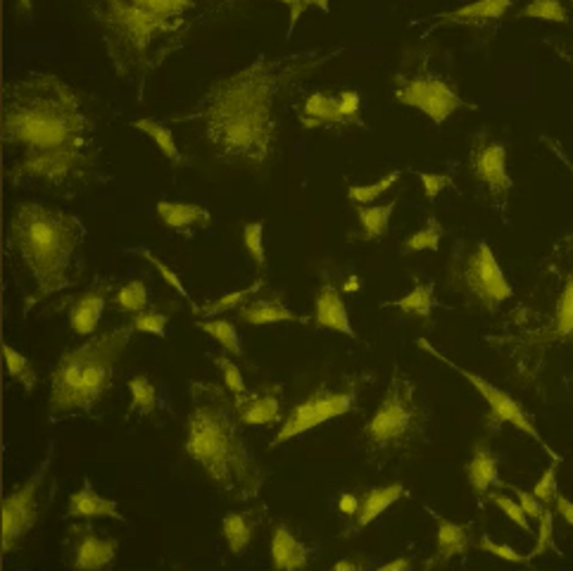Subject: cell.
I'll return each instance as SVG.
<instances>
[{
	"mask_svg": "<svg viewBox=\"0 0 573 571\" xmlns=\"http://www.w3.org/2000/svg\"><path fill=\"white\" fill-rule=\"evenodd\" d=\"M393 98L400 106L419 110L436 126L446 124L454 112L472 108L462 98L460 88L454 86L446 74L434 70L426 56H422L419 60L407 64L405 70L395 74Z\"/></svg>",
	"mask_w": 573,
	"mask_h": 571,
	"instance_id": "obj_11",
	"label": "cell"
},
{
	"mask_svg": "<svg viewBox=\"0 0 573 571\" xmlns=\"http://www.w3.org/2000/svg\"><path fill=\"white\" fill-rule=\"evenodd\" d=\"M297 122H301L305 132H315L321 126H345L341 108H338V94L312 90L305 96L301 110H297Z\"/></svg>",
	"mask_w": 573,
	"mask_h": 571,
	"instance_id": "obj_22",
	"label": "cell"
},
{
	"mask_svg": "<svg viewBox=\"0 0 573 571\" xmlns=\"http://www.w3.org/2000/svg\"><path fill=\"white\" fill-rule=\"evenodd\" d=\"M386 305L395 307L398 313L407 315V317H416V319H422V321H428V319H431L434 307H436V289H434L431 281L416 279L414 289L407 295H402V297H398V301H390Z\"/></svg>",
	"mask_w": 573,
	"mask_h": 571,
	"instance_id": "obj_28",
	"label": "cell"
},
{
	"mask_svg": "<svg viewBox=\"0 0 573 571\" xmlns=\"http://www.w3.org/2000/svg\"><path fill=\"white\" fill-rule=\"evenodd\" d=\"M476 548H478L480 552H488V555H492V557H500V560L512 562V564H528V562H531L528 555H521L519 550L510 548V545H504V543H495V540L488 538V536H480V538L476 540Z\"/></svg>",
	"mask_w": 573,
	"mask_h": 571,
	"instance_id": "obj_47",
	"label": "cell"
},
{
	"mask_svg": "<svg viewBox=\"0 0 573 571\" xmlns=\"http://www.w3.org/2000/svg\"><path fill=\"white\" fill-rule=\"evenodd\" d=\"M86 239L82 219L36 201L12 207L8 219V253L29 281L24 313L56 293L70 289L80 269Z\"/></svg>",
	"mask_w": 573,
	"mask_h": 571,
	"instance_id": "obj_6",
	"label": "cell"
},
{
	"mask_svg": "<svg viewBox=\"0 0 573 571\" xmlns=\"http://www.w3.org/2000/svg\"><path fill=\"white\" fill-rule=\"evenodd\" d=\"M114 307L120 309L124 315H136L143 313V309L148 307V286L143 283L141 279H132L126 281L124 286H120V291L114 293Z\"/></svg>",
	"mask_w": 573,
	"mask_h": 571,
	"instance_id": "obj_38",
	"label": "cell"
},
{
	"mask_svg": "<svg viewBox=\"0 0 573 571\" xmlns=\"http://www.w3.org/2000/svg\"><path fill=\"white\" fill-rule=\"evenodd\" d=\"M547 550L559 552L557 543H554V512L550 510V505H547L542 517L538 519V540H536V548L528 552V557L533 560V557H538Z\"/></svg>",
	"mask_w": 573,
	"mask_h": 571,
	"instance_id": "obj_45",
	"label": "cell"
},
{
	"mask_svg": "<svg viewBox=\"0 0 573 571\" xmlns=\"http://www.w3.org/2000/svg\"><path fill=\"white\" fill-rule=\"evenodd\" d=\"M160 222L172 231H198L212 227V212L205 205L198 203H174V201H160L155 205Z\"/></svg>",
	"mask_w": 573,
	"mask_h": 571,
	"instance_id": "obj_24",
	"label": "cell"
},
{
	"mask_svg": "<svg viewBox=\"0 0 573 571\" xmlns=\"http://www.w3.org/2000/svg\"><path fill=\"white\" fill-rule=\"evenodd\" d=\"M341 53L343 48L259 56L243 70L215 82L198 106L174 117V122L200 129L203 146L215 165L265 172L279 153L283 102Z\"/></svg>",
	"mask_w": 573,
	"mask_h": 571,
	"instance_id": "obj_2",
	"label": "cell"
},
{
	"mask_svg": "<svg viewBox=\"0 0 573 571\" xmlns=\"http://www.w3.org/2000/svg\"><path fill=\"white\" fill-rule=\"evenodd\" d=\"M516 0H474L458 10L436 15V27H484L502 20L512 10Z\"/></svg>",
	"mask_w": 573,
	"mask_h": 571,
	"instance_id": "obj_18",
	"label": "cell"
},
{
	"mask_svg": "<svg viewBox=\"0 0 573 571\" xmlns=\"http://www.w3.org/2000/svg\"><path fill=\"white\" fill-rule=\"evenodd\" d=\"M554 510H557V514L562 517L564 522L573 529V502H571L566 496H562V493H557V498H554Z\"/></svg>",
	"mask_w": 573,
	"mask_h": 571,
	"instance_id": "obj_53",
	"label": "cell"
},
{
	"mask_svg": "<svg viewBox=\"0 0 573 571\" xmlns=\"http://www.w3.org/2000/svg\"><path fill=\"white\" fill-rule=\"evenodd\" d=\"M431 405L407 372L393 369L379 408L362 428V448L369 460L410 455L428 440Z\"/></svg>",
	"mask_w": 573,
	"mask_h": 571,
	"instance_id": "obj_8",
	"label": "cell"
},
{
	"mask_svg": "<svg viewBox=\"0 0 573 571\" xmlns=\"http://www.w3.org/2000/svg\"><path fill=\"white\" fill-rule=\"evenodd\" d=\"M17 17L22 22H32V15H34V0H17Z\"/></svg>",
	"mask_w": 573,
	"mask_h": 571,
	"instance_id": "obj_56",
	"label": "cell"
},
{
	"mask_svg": "<svg viewBox=\"0 0 573 571\" xmlns=\"http://www.w3.org/2000/svg\"><path fill=\"white\" fill-rule=\"evenodd\" d=\"M307 5H309V10L315 8L319 12H329L331 10V0H307Z\"/></svg>",
	"mask_w": 573,
	"mask_h": 571,
	"instance_id": "obj_59",
	"label": "cell"
},
{
	"mask_svg": "<svg viewBox=\"0 0 573 571\" xmlns=\"http://www.w3.org/2000/svg\"><path fill=\"white\" fill-rule=\"evenodd\" d=\"M422 181V189H424V198L428 203H436V198L440 196L442 191H448L454 186V179L450 174H438V172H416Z\"/></svg>",
	"mask_w": 573,
	"mask_h": 571,
	"instance_id": "obj_48",
	"label": "cell"
},
{
	"mask_svg": "<svg viewBox=\"0 0 573 571\" xmlns=\"http://www.w3.org/2000/svg\"><path fill=\"white\" fill-rule=\"evenodd\" d=\"M516 20H540L550 24H566L569 10L562 0H528V3L516 10Z\"/></svg>",
	"mask_w": 573,
	"mask_h": 571,
	"instance_id": "obj_37",
	"label": "cell"
},
{
	"mask_svg": "<svg viewBox=\"0 0 573 571\" xmlns=\"http://www.w3.org/2000/svg\"><path fill=\"white\" fill-rule=\"evenodd\" d=\"M0 350H3V360H5V369H8L10 379L17 381L24 388V393H34V388L38 386V376H36L32 360L27 355L17 353V350L10 343H3Z\"/></svg>",
	"mask_w": 573,
	"mask_h": 571,
	"instance_id": "obj_36",
	"label": "cell"
},
{
	"mask_svg": "<svg viewBox=\"0 0 573 571\" xmlns=\"http://www.w3.org/2000/svg\"><path fill=\"white\" fill-rule=\"evenodd\" d=\"M398 207V198L388 201L386 205H355L357 222H359V239L362 241H379L390 229V217Z\"/></svg>",
	"mask_w": 573,
	"mask_h": 571,
	"instance_id": "obj_29",
	"label": "cell"
},
{
	"mask_svg": "<svg viewBox=\"0 0 573 571\" xmlns=\"http://www.w3.org/2000/svg\"><path fill=\"white\" fill-rule=\"evenodd\" d=\"M315 324L319 329H329V331L348 336V339H357L353 321H350L348 305L343 301V293L338 291V286L331 279H324L317 291Z\"/></svg>",
	"mask_w": 573,
	"mask_h": 571,
	"instance_id": "obj_17",
	"label": "cell"
},
{
	"mask_svg": "<svg viewBox=\"0 0 573 571\" xmlns=\"http://www.w3.org/2000/svg\"><path fill=\"white\" fill-rule=\"evenodd\" d=\"M50 455L38 464V470L27 478V482L12 488L3 498L0 508V550L10 555L17 550V545L32 534L38 519V490H41L44 478L48 474Z\"/></svg>",
	"mask_w": 573,
	"mask_h": 571,
	"instance_id": "obj_14",
	"label": "cell"
},
{
	"mask_svg": "<svg viewBox=\"0 0 573 571\" xmlns=\"http://www.w3.org/2000/svg\"><path fill=\"white\" fill-rule=\"evenodd\" d=\"M312 550L303 540L293 536V531L285 524H277L271 536V564L279 571H295L309 564Z\"/></svg>",
	"mask_w": 573,
	"mask_h": 571,
	"instance_id": "obj_26",
	"label": "cell"
},
{
	"mask_svg": "<svg viewBox=\"0 0 573 571\" xmlns=\"http://www.w3.org/2000/svg\"><path fill=\"white\" fill-rule=\"evenodd\" d=\"M359 569H367V560H364V557H359V555L333 564V571H359Z\"/></svg>",
	"mask_w": 573,
	"mask_h": 571,
	"instance_id": "obj_54",
	"label": "cell"
},
{
	"mask_svg": "<svg viewBox=\"0 0 573 571\" xmlns=\"http://www.w3.org/2000/svg\"><path fill=\"white\" fill-rule=\"evenodd\" d=\"M542 143H545V146H547V148H550V150H552V153L557 155V158H559V160H562V162H564V165L569 167V172L573 174V162H571V160L566 158V153H564V148H562V146H559V143H557V141H552V138H547V136H542Z\"/></svg>",
	"mask_w": 573,
	"mask_h": 571,
	"instance_id": "obj_55",
	"label": "cell"
},
{
	"mask_svg": "<svg viewBox=\"0 0 573 571\" xmlns=\"http://www.w3.org/2000/svg\"><path fill=\"white\" fill-rule=\"evenodd\" d=\"M167 324L169 317L164 313H153V309H143V313L132 315V321H129V327H132L134 333H153L162 339L167 333Z\"/></svg>",
	"mask_w": 573,
	"mask_h": 571,
	"instance_id": "obj_42",
	"label": "cell"
},
{
	"mask_svg": "<svg viewBox=\"0 0 573 571\" xmlns=\"http://www.w3.org/2000/svg\"><path fill=\"white\" fill-rule=\"evenodd\" d=\"M359 289H362V279H359L357 275L348 277V279L343 281V293H357Z\"/></svg>",
	"mask_w": 573,
	"mask_h": 571,
	"instance_id": "obj_57",
	"label": "cell"
},
{
	"mask_svg": "<svg viewBox=\"0 0 573 571\" xmlns=\"http://www.w3.org/2000/svg\"><path fill=\"white\" fill-rule=\"evenodd\" d=\"M198 329L205 331L210 339H215L224 353H229L231 357H243V345H241V336L236 331V327L229 319H219V317H210V319H198Z\"/></svg>",
	"mask_w": 573,
	"mask_h": 571,
	"instance_id": "obj_35",
	"label": "cell"
},
{
	"mask_svg": "<svg viewBox=\"0 0 573 571\" xmlns=\"http://www.w3.org/2000/svg\"><path fill=\"white\" fill-rule=\"evenodd\" d=\"M236 315L241 321L251 324V327H269V324H283V321L307 324L305 317L295 315L293 309L285 305L283 293H279V291L251 297V301L243 303L236 309Z\"/></svg>",
	"mask_w": 573,
	"mask_h": 571,
	"instance_id": "obj_20",
	"label": "cell"
},
{
	"mask_svg": "<svg viewBox=\"0 0 573 571\" xmlns=\"http://www.w3.org/2000/svg\"><path fill=\"white\" fill-rule=\"evenodd\" d=\"M484 341L526 391L573 393V231L552 243L524 301Z\"/></svg>",
	"mask_w": 573,
	"mask_h": 571,
	"instance_id": "obj_3",
	"label": "cell"
},
{
	"mask_svg": "<svg viewBox=\"0 0 573 571\" xmlns=\"http://www.w3.org/2000/svg\"><path fill=\"white\" fill-rule=\"evenodd\" d=\"M569 3H571V8H573V0H569Z\"/></svg>",
	"mask_w": 573,
	"mask_h": 571,
	"instance_id": "obj_61",
	"label": "cell"
},
{
	"mask_svg": "<svg viewBox=\"0 0 573 571\" xmlns=\"http://www.w3.org/2000/svg\"><path fill=\"white\" fill-rule=\"evenodd\" d=\"M129 393H132L129 414L138 412L141 417H150L155 408H158V386H155L148 374L132 376V379H129Z\"/></svg>",
	"mask_w": 573,
	"mask_h": 571,
	"instance_id": "obj_34",
	"label": "cell"
},
{
	"mask_svg": "<svg viewBox=\"0 0 573 571\" xmlns=\"http://www.w3.org/2000/svg\"><path fill=\"white\" fill-rule=\"evenodd\" d=\"M212 362L217 365V369L221 372V379H224V388H227V391H229L231 396H243V393H247L245 379H243V374H241L236 362H233V360L227 357V355H215Z\"/></svg>",
	"mask_w": 573,
	"mask_h": 571,
	"instance_id": "obj_43",
	"label": "cell"
},
{
	"mask_svg": "<svg viewBox=\"0 0 573 571\" xmlns=\"http://www.w3.org/2000/svg\"><path fill=\"white\" fill-rule=\"evenodd\" d=\"M106 305H108L106 291L88 289L86 293H82L76 301H72L68 313L72 331L76 336H94L102 319V313H106Z\"/></svg>",
	"mask_w": 573,
	"mask_h": 571,
	"instance_id": "obj_27",
	"label": "cell"
},
{
	"mask_svg": "<svg viewBox=\"0 0 573 571\" xmlns=\"http://www.w3.org/2000/svg\"><path fill=\"white\" fill-rule=\"evenodd\" d=\"M338 108L345 120V126H362V96L355 88H343L338 90Z\"/></svg>",
	"mask_w": 573,
	"mask_h": 571,
	"instance_id": "obj_46",
	"label": "cell"
},
{
	"mask_svg": "<svg viewBox=\"0 0 573 571\" xmlns=\"http://www.w3.org/2000/svg\"><path fill=\"white\" fill-rule=\"evenodd\" d=\"M488 500L498 508L507 519H510L512 524H516L521 531H531V519L528 514L524 512V508H521L519 500H512L510 496H502V493H488Z\"/></svg>",
	"mask_w": 573,
	"mask_h": 571,
	"instance_id": "obj_44",
	"label": "cell"
},
{
	"mask_svg": "<svg viewBox=\"0 0 573 571\" xmlns=\"http://www.w3.org/2000/svg\"><path fill=\"white\" fill-rule=\"evenodd\" d=\"M416 345H419V348L424 350V353H428L431 357H436L438 362H442V365H446V367H450L452 372H458V374L462 376V379L468 381V386L476 388L478 396L488 402V417H486L488 424H492V426L510 424V426L519 428L521 434H526V436H531L533 440H536V444L547 452V455L552 458V462H562V458H559V452H554L550 446L545 444V438H542V434L538 432L536 422H533L531 414L524 410V405H521V402H519L512 393L502 391L500 386L490 384V381L484 379V376H480V374H474V372H468V369L460 367L458 362H452L448 355H442L440 350L434 348L426 339H419V341H416Z\"/></svg>",
	"mask_w": 573,
	"mask_h": 571,
	"instance_id": "obj_12",
	"label": "cell"
},
{
	"mask_svg": "<svg viewBox=\"0 0 573 571\" xmlns=\"http://www.w3.org/2000/svg\"><path fill=\"white\" fill-rule=\"evenodd\" d=\"M277 3H281V5H285V8L291 10V17H289V32H285V34H289V38H291V34H293L295 27H297V22H301V17H303L305 12L309 10L307 0H277Z\"/></svg>",
	"mask_w": 573,
	"mask_h": 571,
	"instance_id": "obj_51",
	"label": "cell"
},
{
	"mask_svg": "<svg viewBox=\"0 0 573 571\" xmlns=\"http://www.w3.org/2000/svg\"><path fill=\"white\" fill-rule=\"evenodd\" d=\"M407 496V488L402 486L400 482L395 484H386V486H376L364 490L359 496V512L355 514V524L353 531H362L367 529L369 524H374L376 519H379L386 510L393 508L398 500H402Z\"/></svg>",
	"mask_w": 573,
	"mask_h": 571,
	"instance_id": "obj_25",
	"label": "cell"
},
{
	"mask_svg": "<svg viewBox=\"0 0 573 571\" xmlns=\"http://www.w3.org/2000/svg\"><path fill=\"white\" fill-rule=\"evenodd\" d=\"M557 466L559 462H552L547 470L542 472V476L538 478V484L533 486V496H536L540 502L545 505H554V498H557Z\"/></svg>",
	"mask_w": 573,
	"mask_h": 571,
	"instance_id": "obj_49",
	"label": "cell"
},
{
	"mask_svg": "<svg viewBox=\"0 0 573 571\" xmlns=\"http://www.w3.org/2000/svg\"><path fill=\"white\" fill-rule=\"evenodd\" d=\"M255 529L257 522L251 512H231L224 517V522H221V534H224L231 555L241 557L247 552V545H251L255 538Z\"/></svg>",
	"mask_w": 573,
	"mask_h": 571,
	"instance_id": "obj_31",
	"label": "cell"
},
{
	"mask_svg": "<svg viewBox=\"0 0 573 571\" xmlns=\"http://www.w3.org/2000/svg\"><path fill=\"white\" fill-rule=\"evenodd\" d=\"M410 567H412V562H410V560H405V557H400V560L386 562V564H381L379 569H381V571H393V569H410Z\"/></svg>",
	"mask_w": 573,
	"mask_h": 571,
	"instance_id": "obj_58",
	"label": "cell"
},
{
	"mask_svg": "<svg viewBox=\"0 0 573 571\" xmlns=\"http://www.w3.org/2000/svg\"><path fill=\"white\" fill-rule=\"evenodd\" d=\"M512 493L516 496L519 505L524 508V512L528 514V519H533V522H538V519L542 517L545 512V502H540L536 496H533V490H524V488H516V486H510Z\"/></svg>",
	"mask_w": 573,
	"mask_h": 571,
	"instance_id": "obj_50",
	"label": "cell"
},
{
	"mask_svg": "<svg viewBox=\"0 0 573 571\" xmlns=\"http://www.w3.org/2000/svg\"><path fill=\"white\" fill-rule=\"evenodd\" d=\"M281 384L263 386L257 391H247L243 396H233L236 400V412L243 426H267L281 420Z\"/></svg>",
	"mask_w": 573,
	"mask_h": 571,
	"instance_id": "obj_16",
	"label": "cell"
},
{
	"mask_svg": "<svg viewBox=\"0 0 573 571\" xmlns=\"http://www.w3.org/2000/svg\"><path fill=\"white\" fill-rule=\"evenodd\" d=\"M562 58L569 62V68H571V72H573V44H571V46H564Z\"/></svg>",
	"mask_w": 573,
	"mask_h": 571,
	"instance_id": "obj_60",
	"label": "cell"
},
{
	"mask_svg": "<svg viewBox=\"0 0 573 571\" xmlns=\"http://www.w3.org/2000/svg\"><path fill=\"white\" fill-rule=\"evenodd\" d=\"M265 289V279L259 277L257 281H253L247 289L243 291H233L224 297H219V301H212V303H205L203 307H195L193 305V315L198 319H210V317H217L221 313H229V309H239L243 303L251 301V297H255L257 293H263Z\"/></svg>",
	"mask_w": 573,
	"mask_h": 571,
	"instance_id": "obj_32",
	"label": "cell"
},
{
	"mask_svg": "<svg viewBox=\"0 0 573 571\" xmlns=\"http://www.w3.org/2000/svg\"><path fill=\"white\" fill-rule=\"evenodd\" d=\"M132 327L102 331L58 357V365L50 374V422L72 412H90L98 405L100 398L110 391L114 365L132 341Z\"/></svg>",
	"mask_w": 573,
	"mask_h": 571,
	"instance_id": "obj_7",
	"label": "cell"
},
{
	"mask_svg": "<svg viewBox=\"0 0 573 571\" xmlns=\"http://www.w3.org/2000/svg\"><path fill=\"white\" fill-rule=\"evenodd\" d=\"M100 32L114 74L132 84L138 102L148 82L191 38L247 0H80Z\"/></svg>",
	"mask_w": 573,
	"mask_h": 571,
	"instance_id": "obj_4",
	"label": "cell"
},
{
	"mask_svg": "<svg viewBox=\"0 0 573 571\" xmlns=\"http://www.w3.org/2000/svg\"><path fill=\"white\" fill-rule=\"evenodd\" d=\"M510 153H507L504 141L495 138L488 129L478 132L472 138V148H468V170H472V179L484 189L486 201L495 207L498 212H507L510 207V198L514 191V181L510 177Z\"/></svg>",
	"mask_w": 573,
	"mask_h": 571,
	"instance_id": "obj_13",
	"label": "cell"
},
{
	"mask_svg": "<svg viewBox=\"0 0 573 571\" xmlns=\"http://www.w3.org/2000/svg\"><path fill=\"white\" fill-rule=\"evenodd\" d=\"M134 253H138L143 259H146V263L155 269V271H158V275L164 279V283L169 286V289H174L181 297H184V301H188L191 305H195L193 301H191V295H188V291H186V286L184 283H181V279H179V275H176V271L172 269V267H169V265H164L162 263V259L158 257V255H153L148 248H136Z\"/></svg>",
	"mask_w": 573,
	"mask_h": 571,
	"instance_id": "obj_41",
	"label": "cell"
},
{
	"mask_svg": "<svg viewBox=\"0 0 573 571\" xmlns=\"http://www.w3.org/2000/svg\"><path fill=\"white\" fill-rule=\"evenodd\" d=\"M369 384V376L364 374H348L341 381H321L315 391L305 396L297 405L285 414L277 438L271 440V448H279L301 434L317 428L331 420L343 417L353 412L362 388Z\"/></svg>",
	"mask_w": 573,
	"mask_h": 571,
	"instance_id": "obj_10",
	"label": "cell"
},
{
	"mask_svg": "<svg viewBox=\"0 0 573 571\" xmlns=\"http://www.w3.org/2000/svg\"><path fill=\"white\" fill-rule=\"evenodd\" d=\"M446 236V227H442L440 219L431 215L424 222L419 231H414L410 239L402 241V255H414V253H436L440 248V241Z\"/></svg>",
	"mask_w": 573,
	"mask_h": 571,
	"instance_id": "obj_33",
	"label": "cell"
},
{
	"mask_svg": "<svg viewBox=\"0 0 573 571\" xmlns=\"http://www.w3.org/2000/svg\"><path fill=\"white\" fill-rule=\"evenodd\" d=\"M398 181H400V172L395 170V172H388L383 179L374 181V184H369V186L367 184L364 186L350 184L348 186V198L353 201L355 205H371L374 201H379L381 196H386V193L393 189Z\"/></svg>",
	"mask_w": 573,
	"mask_h": 571,
	"instance_id": "obj_39",
	"label": "cell"
},
{
	"mask_svg": "<svg viewBox=\"0 0 573 571\" xmlns=\"http://www.w3.org/2000/svg\"><path fill=\"white\" fill-rule=\"evenodd\" d=\"M359 496L357 493H341V498H338V512L355 519V514L359 512Z\"/></svg>",
	"mask_w": 573,
	"mask_h": 571,
	"instance_id": "obj_52",
	"label": "cell"
},
{
	"mask_svg": "<svg viewBox=\"0 0 573 571\" xmlns=\"http://www.w3.org/2000/svg\"><path fill=\"white\" fill-rule=\"evenodd\" d=\"M3 179L12 189L74 196L102 162L98 122L84 94L50 72H27L3 86Z\"/></svg>",
	"mask_w": 573,
	"mask_h": 571,
	"instance_id": "obj_1",
	"label": "cell"
},
{
	"mask_svg": "<svg viewBox=\"0 0 573 571\" xmlns=\"http://www.w3.org/2000/svg\"><path fill=\"white\" fill-rule=\"evenodd\" d=\"M243 245L247 257L253 259L259 271L267 269V251H265V222H247L243 227Z\"/></svg>",
	"mask_w": 573,
	"mask_h": 571,
	"instance_id": "obj_40",
	"label": "cell"
},
{
	"mask_svg": "<svg viewBox=\"0 0 573 571\" xmlns=\"http://www.w3.org/2000/svg\"><path fill=\"white\" fill-rule=\"evenodd\" d=\"M72 536V567L74 569H106L114 562L117 548L120 540L117 538H102L96 536V531L90 524H74L70 529Z\"/></svg>",
	"mask_w": 573,
	"mask_h": 571,
	"instance_id": "obj_15",
	"label": "cell"
},
{
	"mask_svg": "<svg viewBox=\"0 0 573 571\" xmlns=\"http://www.w3.org/2000/svg\"><path fill=\"white\" fill-rule=\"evenodd\" d=\"M500 455L495 452L488 440H476L472 448V460L466 462V482L476 496H488L492 486H504L500 482Z\"/></svg>",
	"mask_w": 573,
	"mask_h": 571,
	"instance_id": "obj_21",
	"label": "cell"
},
{
	"mask_svg": "<svg viewBox=\"0 0 573 571\" xmlns=\"http://www.w3.org/2000/svg\"><path fill=\"white\" fill-rule=\"evenodd\" d=\"M436 522V552L426 567L448 564L454 557H464L472 548V524H454L450 519L428 508Z\"/></svg>",
	"mask_w": 573,
	"mask_h": 571,
	"instance_id": "obj_19",
	"label": "cell"
},
{
	"mask_svg": "<svg viewBox=\"0 0 573 571\" xmlns=\"http://www.w3.org/2000/svg\"><path fill=\"white\" fill-rule=\"evenodd\" d=\"M448 289L458 293L468 307H476L488 315L498 313L500 305L514 295L512 283L507 281L498 257H495L486 239L476 241L472 248L458 243L448 267Z\"/></svg>",
	"mask_w": 573,
	"mask_h": 571,
	"instance_id": "obj_9",
	"label": "cell"
},
{
	"mask_svg": "<svg viewBox=\"0 0 573 571\" xmlns=\"http://www.w3.org/2000/svg\"><path fill=\"white\" fill-rule=\"evenodd\" d=\"M68 517L84 519V522H90V519H114V522H126L120 505L110 498H102L90 482H86L80 490H74L70 496Z\"/></svg>",
	"mask_w": 573,
	"mask_h": 571,
	"instance_id": "obj_23",
	"label": "cell"
},
{
	"mask_svg": "<svg viewBox=\"0 0 573 571\" xmlns=\"http://www.w3.org/2000/svg\"><path fill=\"white\" fill-rule=\"evenodd\" d=\"M188 393L186 455L221 493L255 500L265 486V470L245 444L236 400L212 381H193Z\"/></svg>",
	"mask_w": 573,
	"mask_h": 571,
	"instance_id": "obj_5",
	"label": "cell"
},
{
	"mask_svg": "<svg viewBox=\"0 0 573 571\" xmlns=\"http://www.w3.org/2000/svg\"><path fill=\"white\" fill-rule=\"evenodd\" d=\"M132 126L136 129V132L146 134L174 167H186L188 165V160L184 158V153H181L176 146V138L172 134V129L164 126L158 120H153V117H141V120L132 122Z\"/></svg>",
	"mask_w": 573,
	"mask_h": 571,
	"instance_id": "obj_30",
	"label": "cell"
}]
</instances>
